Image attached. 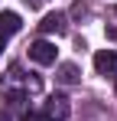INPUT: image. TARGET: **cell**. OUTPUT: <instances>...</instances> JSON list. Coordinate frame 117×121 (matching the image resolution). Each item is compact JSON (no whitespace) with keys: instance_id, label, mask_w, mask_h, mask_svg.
Wrapping results in <instances>:
<instances>
[{"instance_id":"obj_5","label":"cell","mask_w":117,"mask_h":121,"mask_svg":"<svg viewBox=\"0 0 117 121\" xmlns=\"http://www.w3.org/2000/svg\"><path fill=\"white\" fill-rule=\"evenodd\" d=\"M39 30L42 33H65V13H46Z\"/></svg>"},{"instance_id":"obj_1","label":"cell","mask_w":117,"mask_h":121,"mask_svg":"<svg viewBox=\"0 0 117 121\" xmlns=\"http://www.w3.org/2000/svg\"><path fill=\"white\" fill-rule=\"evenodd\" d=\"M29 59L36 62V65H52V62H55V46L49 39H36L29 46Z\"/></svg>"},{"instance_id":"obj_2","label":"cell","mask_w":117,"mask_h":121,"mask_svg":"<svg viewBox=\"0 0 117 121\" xmlns=\"http://www.w3.org/2000/svg\"><path fill=\"white\" fill-rule=\"evenodd\" d=\"M68 115H72V108L65 95H52L46 101V121H68Z\"/></svg>"},{"instance_id":"obj_3","label":"cell","mask_w":117,"mask_h":121,"mask_svg":"<svg viewBox=\"0 0 117 121\" xmlns=\"http://www.w3.org/2000/svg\"><path fill=\"white\" fill-rule=\"evenodd\" d=\"M94 69L101 75H117V52L114 49H98L94 52Z\"/></svg>"},{"instance_id":"obj_4","label":"cell","mask_w":117,"mask_h":121,"mask_svg":"<svg viewBox=\"0 0 117 121\" xmlns=\"http://www.w3.org/2000/svg\"><path fill=\"white\" fill-rule=\"evenodd\" d=\"M20 26H23L20 13H13V10H3V13H0V36H3V39L13 36V33H20Z\"/></svg>"},{"instance_id":"obj_10","label":"cell","mask_w":117,"mask_h":121,"mask_svg":"<svg viewBox=\"0 0 117 121\" xmlns=\"http://www.w3.org/2000/svg\"><path fill=\"white\" fill-rule=\"evenodd\" d=\"M3 43H7V39H3V36H0V52H3Z\"/></svg>"},{"instance_id":"obj_8","label":"cell","mask_w":117,"mask_h":121,"mask_svg":"<svg viewBox=\"0 0 117 121\" xmlns=\"http://www.w3.org/2000/svg\"><path fill=\"white\" fill-rule=\"evenodd\" d=\"M23 121H46V115H36V111H26Z\"/></svg>"},{"instance_id":"obj_6","label":"cell","mask_w":117,"mask_h":121,"mask_svg":"<svg viewBox=\"0 0 117 121\" xmlns=\"http://www.w3.org/2000/svg\"><path fill=\"white\" fill-rule=\"evenodd\" d=\"M58 82H65V85H75V82H78V65H72V62L58 65Z\"/></svg>"},{"instance_id":"obj_11","label":"cell","mask_w":117,"mask_h":121,"mask_svg":"<svg viewBox=\"0 0 117 121\" xmlns=\"http://www.w3.org/2000/svg\"><path fill=\"white\" fill-rule=\"evenodd\" d=\"M0 121H10V118H7V115H0Z\"/></svg>"},{"instance_id":"obj_9","label":"cell","mask_w":117,"mask_h":121,"mask_svg":"<svg viewBox=\"0 0 117 121\" xmlns=\"http://www.w3.org/2000/svg\"><path fill=\"white\" fill-rule=\"evenodd\" d=\"M26 3H29V7H36V3H39V0H26Z\"/></svg>"},{"instance_id":"obj_7","label":"cell","mask_w":117,"mask_h":121,"mask_svg":"<svg viewBox=\"0 0 117 121\" xmlns=\"http://www.w3.org/2000/svg\"><path fill=\"white\" fill-rule=\"evenodd\" d=\"M7 101H10V105H23L26 95H23V92H7Z\"/></svg>"}]
</instances>
